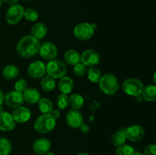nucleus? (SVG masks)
<instances>
[{
	"label": "nucleus",
	"instance_id": "f257e3e1",
	"mask_svg": "<svg viewBox=\"0 0 156 155\" xmlns=\"http://www.w3.org/2000/svg\"><path fill=\"white\" fill-rule=\"evenodd\" d=\"M41 42L31 35H26L19 40L16 46L17 53L24 59L34 56L39 51Z\"/></svg>",
	"mask_w": 156,
	"mask_h": 155
},
{
	"label": "nucleus",
	"instance_id": "f03ea898",
	"mask_svg": "<svg viewBox=\"0 0 156 155\" xmlns=\"http://www.w3.org/2000/svg\"><path fill=\"white\" fill-rule=\"evenodd\" d=\"M100 90L107 95H114L119 90L117 78L112 74H105L101 76L98 82Z\"/></svg>",
	"mask_w": 156,
	"mask_h": 155
},
{
	"label": "nucleus",
	"instance_id": "7ed1b4c3",
	"mask_svg": "<svg viewBox=\"0 0 156 155\" xmlns=\"http://www.w3.org/2000/svg\"><path fill=\"white\" fill-rule=\"evenodd\" d=\"M56 121L50 113L43 114L35 120L34 128L38 133L47 134L54 129L56 124Z\"/></svg>",
	"mask_w": 156,
	"mask_h": 155
},
{
	"label": "nucleus",
	"instance_id": "20e7f679",
	"mask_svg": "<svg viewBox=\"0 0 156 155\" xmlns=\"http://www.w3.org/2000/svg\"><path fill=\"white\" fill-rule=\"evenodd\" d=\"M46 71L48 75L53 78H61L67 74V67L66 64L59 59H53L49 61L46 65Z\"/></svg>",
	"mask_w": 156,
	"mask_h": 155
},
{
	"label": "nucleus",
	"instance_id": "39448f33",
	"mask_svg": "<svg viewBox=\"0 0 156 155\" xmlns=\"http://www.w3.org/2000/svg\"><path fill=\"white\" fill-rule=\"evenodd\" d=\"M144 85L143 82L136 78H129L126 79L123 83V90L126 94L133 97L141 94Z\"/></svg>",
	"mask_w": 156,
	"mask_h": 155
},
{
	"label": "nucleus",
	"instance_id": "423d86ee",
	"mask_svg": "<svg viewBox=\"0 0 156 155\" xmlns=\"http://www.w3.org/2000/svg\"><path fill=\"white\" fill-rule=\"evenodd\" d=\"M24 9L19 4L11 5L5 13V20L8 24L15 25L24 18Z\"/></svg>",
	"mask_w": 156,
	"mask_h": 155
},
{
	"label": "nucleus",
	"instance_id": "0eeeda50",
	"mask_svg": "<svg viewBox=\"0 0 156 155\" xmlns=\"http://www.w3.org/2000/svg\"><path fill=\"white\" fill-rule=\"evenodd\" d=\"M94 29L92 24L88 22L79 23L74 27L73 33L74 36L79 40H87L92 37L94 35Z\"/></svg>",
	"mask_w": 156,
	"mask_h": 155
},
{
	"label": "nucleus",
	"instance_id": "6e6552de",
	"mask_svg": "<svg viewBox=\"0 0 156 155\" xmlns=\"http://www.w3.org/2000/svg\"><path fill=\"white\" fill-rule=\"evenodd\" d=\"M100 62V55L94 50H86L80 55V62L86 67H95Z\"/></svg>",
	"mask_w": 156,
	"mask_h": 155
},
{
	"label": "nucleus",
	"instance_id": "1a4fd4ad",
	"mask_svg": "<svg viewBox=\"0 0 156 155\" xmlns=\"http://www.w3.org/2000/svg\"><path fill=\"white\" fill-rule=\"evenodd\" d=\"M4 102L8 106L15 109L22 106L25 101L22 93L13 91H10L4 96Z\"/></svg>",
	"mask_w": 156,
	"mask_h": 155
},
{
	"label": "nucleus",
	"instance_id": "9d476101",
	"mask_svg": "<svg viewBox=\"0 0 156 155\" xmlns=\"http://www.w3.org/2000/svg\"><path fill=\"white\" fill-rule=\"evenodd\" d=\"M46 73V65L42 61H34L27 68V74L32 78H41L45 75Z\"/></svg>",
	"mask_w": 156,
	"mask_h": 155
},
{
	"label": "nucleus",
	"instance_id": "9b49d317",
	"mask_svg": "<svg viewBox=\"0 0 156 155\" xmlns=\"http://www.w3.org/2000/svg\"><path fill=\"white\" fill-rule=\"evenodd\" d=\"M38 53L43 59L50 61L56 59L58 54V50L52 43L45 42L41 44Z\"/></svg>",
	"mask_w": 156,
	"mask_h": 155
},
{
	"label": "nucleus",
	"instance_id": "f8f14e48",
	"mask_svg": "<svg viewBox=\"0 0 156 155\" xmlns=\"http://www.w3.org/2000/svg\"><path fill=\"white\" fill-rule=\"evenodd\" d=\"M66 122L73 129H79L84 121V117L79 109H70L66 116Z\"/></svg>",
	"mask_w": 156,
	"mask_h": 155
},
{
	"label": "nucleus",
	"instance_id": "ddd939ff",
	"mask_svg": "<svg viewBox=\"0 0 156 155\" xmlns=\"http://www.w3.org/2000/svg\"><path fill=\"white\" fill-rule=\"evenodd\" d=\"M145 130L140 125H132L125 131L126 138L133 142L140 141L145 136Z\"/></svg>",
	"mask_w": 156,
	"mask_h": 155
},
{
	"label": "nucleus",
	"instance_id": "4468645a",
	"mask_svg": "<svg viewBox=\"0 0 156 155\" xmlns=\"http://www.w3.org/2000/svg\"><path fill=\"white\" fill-rule=\"evenodd\" d=\"M51 141L47 138H39L34 141L32 148L34 153L38 155H44L47 152L50 151L51 148Z\"/></svg>",
	"mask_w": 156,
	"mask_h": 155
},
{
	"label": "nucleus",
	"instance_id": "2eb2a0df",
	"mask_svg": "<svg viewBox=\"0 0 156 155\" xmlns=\"http://www.w3.org/2000/svg\"><path fill=\"white\" fill-rule=\"evenodd\" d=\"M15 125L16 122L14 120L12 114L5 111L0 113V130L11 132L15 129Z\"/></svg>",
	"mask_w": 156,
	"mask_h": 155
},
{
	"label": "nucleus",
	"instance_id": "dca6fc26",
	"mask_svg": "<svg viewBox=\"0 0 156 155\" xmlns=\"http://www.w3.org/2000/svg\"><path fill=\"white\" fill-rule=\"evenodd\" d=\"M12 115L15 122L24 123L30 119L31 112L28 108L21 106L18 108H15Z\"/></svg>",
	"mask_w": 156,
	"mask_h": 155
},
{
	"label": "nucleus",
	"instance_id": "f3484780",
	"mask_svg": "<svg viewBox=\"0 0 156 155\" xmlns=\"http://www.w3.org/2000/svg\"><path fill=\"white\" fill-rule=\"evenodd\" d=\"M24 95V101L30 103V104H34L38 103L41 98V94L37 89L34 88H27L25 91L23 93Z\"/></svg>",
	"mask_w": 156,
	"mask_h": 155
},
{
	"label": "nucleus",
	"instance_id": "a211bd4d",
	"mask_svg": "<svg viewBox=\"0 0 156 155\" xmlns=\"http://www.w3.org/2000/svg\"><path fill=\"white\" fill-rule=\"evenodd\" d=\"M74 87V81L69 76L61 78L59 81V90L62 94H68L71 93Z\"/></svg>",
	"mask_w": 156,
	"mask_h": 155
},
{
	"label": "nucleus",
	"instance_id": "6ab92c4d",
	"mask_svg": "<svg viewBox=\"0 0 156 155\" xmlns=\"http://www.w3.org/2000/svg\"><path fill=\"white\" fill-rule=\"evenodd\" d=\"M47 27L42 22L36 23L31 28V36L36 38L37 40H41L44 37H45L47 35Z\"/></svg>",
	"mask_w": 156,
	"mask_h": 155
},
{
	"label": "nucleus",
	"instance_id": "aec40b11",
	"mask_svg": "<svg viewBox=\"0 0 156 155\" xmlns=\"http://www.w3.org/2000/svg\"><path fill=\"white\" fill-rule=\"evenodd\" d=\"M19 74V68L14 64L7 65L2 70V76L7 80H12Z\"/></svg>",
	"mask_w": 156,
	"mask_h": 155
},
{
	"label": "nucleus",
	"instance_id": "412c9836",
	"mask_svg": "<svg viewBox=\"0 0 156 155\" xmlns=\"http://www.w3.org/2000/svg\"><path fill=\"white\" fill-rule=\"evenodd\" d=\"M141 95L144 100L149 102H153L156 100V87L155 85L149 84L144 87Z\"/></svg>",
	"mask_w": 156,
	"mask_h": 155
},
{
	"label": "nucleus",
	"instance_id": "4be33fe9",
	"mask_svg": "<svg viewBox=\"0 0 156 155\" xmlns=\"http://www.w3.org/2000/svg\"><path fill=\"white\" fill-rule=\"evenodd\" d=\"M64 59L69 65H75L80 62V54L76 50H69L64 54Z\"/></svg>",
	"mask_w": 156,
	"mask_h": 155
},
{
	"label": "nucleus",
	"instance_id": "5701e85b",
	"mask_svg": "<svg viewBox=\"0 0 156 155\" xmlns=\"http://www.w3.org/2000/svg\"><path fill=\"white\" fill-rule=\"evenodd\" d=\"M85 100L81 94H73L69 97V105L71 106L73 109H80L83 107Z\"/></svg>",
	"mask_w": 156,
	"mask_h": 155
},
{
	"label": "nucleus",
	"instance_id": "b1692460",
	"mask_svg": "<svg viewBox=\"0 0 156 155\" xmlns=\"http://www.w3.org/2000/svg\"><path fill=\"white\" fill-rule=\"evenodd\" d=\"M125 131L126 129L124 131L120 130L111 136V142H112L113 145L117 147L119 146L126 144L127 138H126V134H125Z\"/></svg>",
	"mask_w": 156,
	"mask_h": 155
},
{
	"label": "nucleus",
	"instance_id": "393cba45",
	"mask_svg": "<svg viewBox=\"0 0 156 155\" xmlns=\"http://www.w3.org/2000/svg\"><path fill=\"white\" fill-rule=\"evenodd\" d=\"M41 88L44 91L50 92L53 91L56 87V81L53 78L50 77V75H44L41 79Z\"/></svg>",
	"mask_w": 156,
	"mask_h": 155
},
{
	"label": "nucleus",
	"instance_id": "a878e982",
	"mask_svg": "<svg viewBox=\"0 0 156 155\" xmlns=\"http://www.w3.org/2000/svg\"><path fill=\"white\" fill-rule=\"evenodd\" d=\"M38 109L42 112L43 114L50 113L53 109V104L47 98H41V100L38 101Z\"/></svg>",
	"mask_w": 156,
	"mask_h": 155
},
{
	"label": "nucleus",
	"instance_id": "bb28decb",
	"mask_svg": "<svg viewBox=\"0 0 156 155\" xmlns=\"http://www.w3.org/2000/svg\"><path fill=\"white\" fill-rule=\"evenodd\" d=\"M86 73L88 79L93 83H98L102 76L100 69L96 67H91L89 69L87 70Z\"/></svg>",
	"mask_w": 156,
	"mask_h": 155
},
{
	"label": "nucleus",
	"instance_id": "cd10ccee",
	"mask_svg": "<svg viewBox=\"0 0 156 155\" xmlns=\"http://www.w3.org/2000/svg\"><path fill=\"white\" fill-rule=\"evenodd\" d=\"M12 143L4 137H0V155L9 154L12 151Z\"/></svg>",
	"mask_w": 156,
	"mask_h": 155
},
{
	"label": "nucleus",
	"instance_id": "c85d7f7f",
	"mask_svg": "<svg viewBox=\"0 0 156 155\" xmlns=\"http://www.w3.org/2000/svg\"><path fill=\"white\" fill-rule=\"evenodd\" d=\"M135 153V150L132 146L129 144H124L121 146L117 147L116 150L117 155H133Z\"/></svg>",
	"mask_w": 156,
	"mask_h": 155
},
{
	"label": "nucleus",
	"instance_id": "c756f323",
	"mask_svg": "<svg viewBox=\"0 0 156 155\" xmlns=\"http://www.w3.org/2000/svg\"><path fill=\"white\" fill-rule=\"evenodd\" d=\"M56 106L59 109H64L69 106V97L67 94H61L56 99Z\"/></svg>",
	"mask_w": 156,
	"mask_h": 155
},
{
	"label": "nucleus",
	"instance_id": "7c9ffc66",
	"mask_svg": "<svg viewBox=\"0 0 156 155\" xmlns=\"http://www.w3.org/2000/svg\"><path fill=\"white\" fill-rule=\"evenodd\" d=\"M24 17L27 21H35L37 20L38 17H39V13L34 9H27L24 10Z\"/></svg>",
	"mask_w": 156,
	"mask_h": 155
},
{
	"label": "nucleus",
	"instance_id": "2f4dec72",
	"mask_svg": "<svg viewBox=\"0 0 156 155\" xmlns=\"http://www.w3.org/2000/svg\"><path fill=\"white\" fill-rule=\"evenodd\" d=\"M87 70H88L87 67L82 63H81V62L75 65L74 68H73L74 74L77 76H83L84 74H86Z\"/></svg>",
	"mask_w": 156,
	"mask_h": 155
},
{
	"label": "nucleus",
	"instance_id": "473e14b6",
	"mask_svg": "<svg viewBox=\"0 0 156 155\" xmlns=\"http://www.w3.org/2000/svg\"><path fill=\"white\" fill-rule=\"evenodd\" d=\"M27 88V83L24 79H19L15 84V91L20 93H24Z\"/></svg>",
	"mask_w": 156,
	"mask_h": 155
},
{
	"label": "nucleus",
	"instance_id": "72a5a7b5",
	"mask_svg": "<svg viewBox=\"0 0 156 155\" xmlns=\"http://www.w3.org/2000/svg\"><path fill=\"white\" fill-rule=\"evenodd\" d=\"M144 155H156V145L155 144H151L146 146L143 152Z\"/></svg>",
	"mask_w": 156,
	"mask_h": 155
},
{
	"label": "nucleus",
	"instance_id": "f704fd0d",
	"mask_svg": "<svg viewBox=\"0 0 156 155\" xmlns=\"http://www.w3.org/2000/svg\"><path fill=\"white\" fill-rule=\"evenodd\" d=\"M50 114L56 120L57 119H59V117H60V112H59V109H52L51 112H50Z\"/></svg>",
	"mask_w": 156,
	"mask_h": 155
},
{
	"label": "nucleus",
	"instance_id": "c9c22d12",
	"mask_svg": "<svg viewBox=\"0 0 156 155\" xmlns=\"http://www.w3.org/2000/svg\"><path fill=\"white\" fill-rule=\"evenodd\" d=\"M79 129H80L81 132H82V133H87V132L90 130L89 126H88V124H86V123H84V122L82 123V126L79 127Z\"/></svg>",
	"mask_w": 156,
	"mask_h": 155
},
{
	"label": "nucleus",
	"instance_id": "e433bc0d",
	"mask_svg": "<svg viewBox=\"0 0 156 155\" xmlns=\"http://www.w3.org/2000/svg\"><path fill=\"white\" fill-rule=\"evenodd\" d=\"M2 2H4L5 3H6V4L8 5H13V4H16L17 2H18V0H2Z\"/></svg>",
	"mask_w": 156,
	"mask_h": 155
},
{
	"label": "nucleus",
	"instance_id": "4c0bfd02",
	"mask_svg": "<svg viewBox=\"0 0 156 155\" xmlns=\"http://www.w3.org/2000/svg\"><path fill=\"white\" fill-rule=\"evenodd\" d=\"M3 103H4V94H3L2 91L0 89V106L2 105Z\"/></svg>",
	"mask_w": 156,
	"mask_h": 155
},
{
	"label": "nucleus",
	"instance_id": "58836bf2",
	"mask_svg": "<svg viewBox=\"0 0 156 155\" xmlns=\"http://www.w3.org/2000/svg\"><path fill=\"white\" fill-rule=\"evenodd\" d=\"M136 97V100L138 102H141L142 100H143V97H142L141 94H140V95L136 96V97Z\"/></svg>",
	"mask_w": 156,
	"mask_h": 155
},
{
	"label": "nucleus",
	"instance_id": "ea45409f",
	"mask_svg": "<svg viewBox=\"0 0 156 155\" xmlns=\"http://www.w3.org/2000/svg\"><path fill=\"white\" fill-rule=\"evenodd\" d=\"M44 155H56V154H55V153H53V152L48 151V152H47L46 153H44Z\"/></svg>",
	"mask_w": 156,
	"mask_h": 155
},
{
	"label": "nucleus",
	"instance_id": "a19ab883",
	"mask_svg": "<svg viewBox=\"0 0 156 155\" xmlns=\"http://www.w3.org/2000/svg\"><path fill=\"white\" fill-rule=\"evenodd\" d=\"M77 155H89L88 153H85V152H81V153H79Z\"/></svg>",
	"mask_w": 156,
	"mask_h": 155
},
{
	"label": "nucleus",
	"instance_id": "79ce46f5",
	"mask_svg": "<svg viewBox=\"0 0 156 155\" xmlns=\"http://www.w3.org/2000/svg\"><path fill=\"white\" fill-rule=\"evenodd\" d=\"M133 155H144L143 153H140V152H135Z\"/></svg>",
	"mask_w": 156,
	"mask_h": 155
},
{
	"label": "nucleus",
	"instance_id": "37998d69",
	"mask_svg": "<svg viewBox=\"0 0 156 155\" xmlns=\"http://www.w3.org/2000/svg\"><path fill=\"white\" fill-rule=\"evenodd\" d=\"M2 5V0H0V8H1Z\"/></svg>",
	"mask_w": 156,
	"mask_h": 155
},
{
	"label": "nucleus",
	"instance_id": "c03bdc74",
	"mask_svg": "<svg viewBox=\"0 0 156 155\" xmlns=\"http://www.w3.org/2000/svg\"><path fill=\"white\" fill-rule=\"evenodd\" d=\"M22 1H30V0H22Z\"/></svg>",
	"mask_w": 156,
	"mask_h": 155
},
{
	"label": "nucleus",
	"instance_id": "a18cd8bd",
	"mask_svg": "<svg viewBox=\"0 0 156 155\" xmlns=\"http://www.w3.org/2000/svg\"><path fill=\"white\" fill-rule=\"evenodd\" d=\"M4 155H9V154H4Z\"/></svg>",
	"mask_w": 156,
	"mask_h": 155
},
{
	"label": "nucleus",
	"instance_id": "49530a36",
	"mask_svg": "<svg viewBox=\"0 0 156 155\" xmlns=\"http://www.w3.org/2000/svg\"><path fill=\"white\" fill-rule=\"evenodd\" d=\"M33 155H38V154H33Z\"/></svg>",
	"mask_w": 156,
	"mask_h": 155
}]
</instances>
